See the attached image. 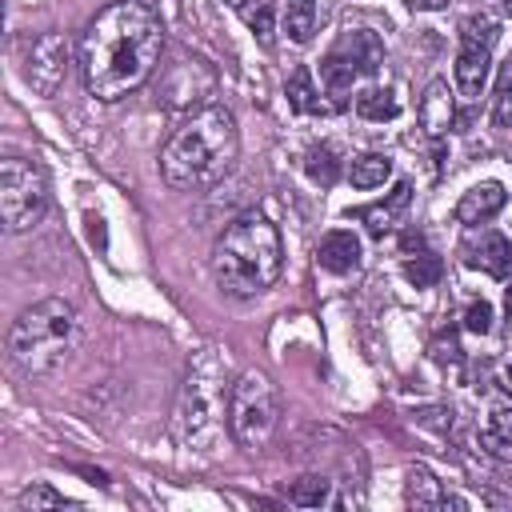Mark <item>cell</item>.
Instances as JSON below:
<instances>
[{
	"label": "cell",
	"mask_w": 512,
	"mask_h": 512,
	"mask_svg": "<svg viewBox=\"0 0 512 512\" xmlns=\"http://www.w3.org/2000/svg\"><path fill=\"white\" fill-rule=\"evenodd\" d=\"M48 208V180L36 160L4 156L0 160V216L8 232H28Z\"/></svg>",
	"instance_id": "52a82bcc"
},
{
	"label": "cell",
	"mask_w": 512,
	"mask_h": 512,
	"mask_svg": "<svg viewBox=\"0 0 512 512\" xmlns=\"http://www.w3.org/2000/svg\"><path fill=\"white\" fill-rule=\"evenodd\" d=\"M496 92H512V52L504 56L500 64V76H496Z\"/></svg>",
	"instance_id": "f1b7e54d"
},
{
	"label": "cell",
	"mask_w": 512,
	"mask_h": 512,
	"mask_svg": "<svg viewBox=\"0 0 512 512\" xmlns=\"http://www.w3.org/2000/svg\"><path fill=\"white\" fill-rule=\"evenodd\" d=\"M408 8L412 12H440V8H448V0H408Z\"/></svg>",
	"instance_id": "f546056e"
},
{
	"label": "cell",
	"mask_w": 512,
	"mask_h": 512,
	"mask_svg": "<svg viewBox=\"0 0 512 512\" xmlns=\"http://www.w3.org/2000/svg\"><path fill=\"white\" fill-rule=\"evenodd\" d=\"M240 152V132L228 108L208 104L192 112L160 148V172L180 192H204L220 184Z\"/></svg>",
	"instance_id": "7a4b0ae2"
},
{
	"label": "cell",
	"mask_w": 512,
	"mask_h": 512,
	"mask_svg": "<svg viewBox=\"0 0 512 512\" xmlns=\"http://www.w3.org/2000/svg\"><path fill=\"white\" fill-rule=\"evenodd\" d=\"M284 248L268 216L244 212L212 244V276L228 296H260L280 280Z\"/></svg>",
	"instance_id": "3957f363"
},
{
	"label": "cell",
	"mask_w": 512,
	"mask_h": 512,
	"mask_svg": "<svg viewBox=\"0 0 512 512\" xmlns=\"http://www.w3.org/2000/svg\"><path fill=\"white\" fill-rule=\"evenodd\" d=\"M64 492L48 488V484H28L20 496H16V508L20 512H40V508H64Z\"/></svg>",
	"instance_id": "d4e9b609"
},
{
	"label": "cell",
	"mask_w": 512,
	"mask_h": 512,
	"mask_svg": "<svg viewBox=\"0 0 512 512\" xmlns=\"http://www.w3.org/2000/svg\"><path fill=\"white\" fill-rule=\"evenodd\" d=\"M80 336H84V320L72 300L64 296L36 300L8 328V364L24 380L52 376L64 360H72Z\"/></svg>",
	"instance_id": "277c9868"
},
{
	"label": "cell",
	"mask_w": 512,
	"mask_h": 512,
	"mask_svg": "<svg viewBox=\"0 0 512 512\" xmlns=\"http://www.w3.org/2000/svg\"><path fill=\"white\" fill-rule=\"evenodd\" d=\"M404 276H408L416 288H432V284L444 276V260H440L432 248H420V252L404 256Z\"/></svg>",
	"instance_id": "603a6c76"
},
{
	"label": "cell",
	"mask_w": 512,
	"mask_h": 512,
	"mask_svg": "<svg viewBox=\"0 0 512 512\" xmlns=\"http://www.w3.org/2000/svg\"><path fill=\"white\" fill-rule=\"evenodd\" d=\"M216 404L204 396V384L196 376H188V388L180 396V416H176V436L180 444H200L216 432Z\"/></svg>",
	"instance_id": "30bf717a"
},
{
	"label": "cell",
	"mask_w": 512,
	"mask_h": 512,
	"mask_svg": "<svg viewBox=\"0 0 512 512\" xmlns=\"http://www.w3.org/2000/svg\"><path fill=\"white\" fill-rule=\"evenodd\" d=\"M284 96H288L292 112H300V116L332 112V104L320 96V88H316V76H312V68H308V64H296V68H292V76H288V84H284Z\"/></svg>",
	"instance_id": "2e32d148"
},
{
	"label": "cell",
	"mask_w": 512,
	"mask_h": 512,
	"mask_svg": "<svg viewBox=\"0 0 512 512\" xmlns=\"http://www.w3.org/2000/svg\"><path fill=\"white\" fill-rule=\"evenodd\" d=\"M304 172H308L312 184L332 188V184L340 180V156H336V148H332V144H312V148L304 152Z\"/></svg>",
	"instance_id": "ffe728a7"
},
{
	"label": "cell",
	"mask_w": 512,
	"mask_h": 512,
	"mask_svg": "<svg viewBox=\"0 0 512 512\" xmlns=\"http://www.w3.org/2000/svg\"><path fill=\"white\" fill-rule=\"evenodd\" d=\"M280 424V392L276 384L260 372V368H248L232 380L228 388V432L240 448L256 452L272 440Z\"/></svg>",
	"instance_id": "5b68a950"
},
{
	"label": "cell",
	"mask_w": 512,
	"mask_h": 512,
	"mask_svg": "<svg viewBox=\"0 0 512 512\" xmlns=\"http://www.w3.org/2000/svg\"><path fill=\"white\" fill-rule=\"evenodd\" d=\"M408 204H412V184H408V180H400L384 200H376V204L360 208L356 216L364 220V228H368L372 236H388V232H396V228L404 224Z\"/></svg>",
	"instance_id": "5bb4252c"
},
{
	"label": "cell",
	"mask_w": 512,
	"mask_h": 512,
	"mask_svg": "<svg viewBox=\"0 0 512 512\" xmlns=\"http://www.w3.org/2000/svg\"><path fill=\"white\" fill-rule=\"evenodd\" d=\"M248 28L260 36L264 48H272V0H260L256 12H248Z\"/></svg>",
	"instance_id": "4316f807"
},
{
	"label": "cell",
	"mask_w": 512,
	"mask_h": 512,
	"mask_svg": "<svg viewBox=\"0 0 512 512\" xmlns=\"http://www.w3.org/2000/svg\"><path fill=\"white\" fill-rule=\"evenodd\" d=\"M380 64H384V44H380V36L368 32V28H348V32L328 48V56L320 60V80H324V92L332 96V108H344L352 84H356L360 76H372Z\"/></svg>",
	"instance_id": "8992f818"
},
{
	"label": "cell",
	"mask_w": 512,
	"mask_h": 512,
	"mask_svg": "<svg viewBox=\"0 0 512 512\" xmlns=\"http://www.w3.org/2000/svg\"><path fill=\"white\" fill-rule=\"evenodd\" d=\"M228 4H232V8H244V4H248V0H228Z\"/></svg>",
	"instance_id": "1f68e13d"
},
{
	"label": "cell",
	"mask_w": 512,
	"mask_h": 512,
	"mask_svg": "<svg viewBox=\"0 0 512 512\" xmlns=\"http://www.w3.org/2000/svg\"><path fill=\"white\" fill-rule=\"evenodd\" d=\"M284 496H288V504L320 508V504H328V500H332V484H328L324 476H300V480H292V484L284 488Z\"/></svg>",
	"instance_id": "cb8c5ba5"
},
{
	"label": "cell",
	"mask_w": 512,
	"mask_h": 512,
	"mask_svg": "<svg viewBox=\"0 0 512 512\" xmlns=\"http://www.w3.org/2000/svg\"><path fill=\"white\" fill-rule=\"evenodd\" d=\"M464 264L488 272L492 280H512V244L508 236L492 232V228H472L464 240Z\"/></svg>",
	"instance_id": "8fae6325"
},
{
	"label": "cell",
	"mask_w": 512,
	"mask_h": 512,
	"mask_svg": "<svg viewBox=\"0 0 512 512\" xmlns=\"http://www.w3.org/2000/svg\"><path fill=\"white\" fill-rule=\"evenodd\" d=\"M356 112H360L364 120L384 124V120H396V116H400V100H396L388 88H364V92L356 96Z\"/></svg>",
	"instance_id": "7402d4cb"
},
{
	"label": "cell",
	"mask_w": 512,
	"mask_h": 512,
	"mask_svg": "<svg viewBox=\"0 0 512 512\" xmlns=\"http://www.w3.org/2000/svg\"><path fill=\"white\" fill-rule=\"evenodd\" d=\"M480 444L488 456L496 460H508L512 464V408H496L480 432Z\"/></svg>",
	"instance_id": "d6986e66"
},
{
	"label": "cell",
	"mask_w": 512,
	"mask_h": 512,
	"mask_svg": "<svg viewBox=\"0 0 512 512\" xmlns=\"http://www.w3.org/2000/svg\"><path fill=\"white\" fill-rule=\"evenodd\" d=\"M416 116H420V128H424L428 140H440L448 128H456V100H452V88H448L444 80H432V84L424 88V96H420Z\"/></svg>",
	"instance_id": "7c38bea8"
},
{
	"label": "cell",
	"mask_w": 512,
	"mask_h": 512,
	"mask_svg": "<svg viewBox=\"0 0 512 512\" xmlns=\"http://www.w3.org/2000/svg\"><path fill=\"white\" fill-rule=\"evenodd\" d=\"M20 76L28 80L32 92L56 96L64 76H68V40L60 32H40V36L24 40V48H20Z\"/></svg>",
	"instance_id": "9c48e42d"
},
{
	"label": "cell",
	"mask_w": 512,
	"mask_h": 512,
	"mask_svg": "<svg viewBox=\"0 0 512 512\" xmlns=\"http://www.w3.org/2000/svg\"><path fill=\"white\" fill-rule=\"evenodd\" d=\"M164 24L136 0L108 4L80 32V76L96 100H120L136 92L160 64Z\"/></svg>",
	"instance_id": "6da1fadb"
},
{
	"label": "cell",
	"mask_w": 512,
	"mask_h": 512,
	"mask_svg": "<svg viewBox=\"0 0 512 512\" xmlns=\"http://www.w3.org/2000/svg\"><path fill=\"white\" fill-rule=\"evenodd\" d=\"M388 176H392V160H388L384 152H364V156H356L352 168H348L352 188H380Z\"/></svg>",
	"instance_id": "44dd1931"
},
{
	"label": "cell",
	"mask_w": 512,
	"mask_h": 512,
	"mask_svg": "<svg viewBox=\"0 0 512 512\" xmlns=\"http://www.w3.org/2000/svg\"><path fill=\"white\" fill-rule=\"evenodd\" d=\"M464 328L476 332V336H488L492 332V304L488 300H472L464 308Z\"/></svg>",
	"instance_id": "484cf974"
},
{
	"label": "cell",
	"mask_w": 512,
	"mask_h": 512,
	"mask_svg": "<svg viewBox=\"0 0 512 512\" xmlns=\"http://www.w3.org/2000/svg\"><path fill=\"white\" fill-rule=\"evenodd\" d=\"M500 36V24L492 16H468L460 24V52H456V88L464 100H476L484 80H488V64H492V44Z\"/></svg>",
	"instance_id": "ba28073f"
},
{
	"label": "cell",
	"mask_w": 512,
	"mask_h": 512,
	"mask_svg": "<svg viewBox=\"0 0 512 512\" xmlns=\"http://www.w3.org/2000/svg\"><path fill=\"white\" fill-rule=\"evenodd\" d=\"M504 204H508L504 184H500V180H484V184H472V188L460 196V204H456V220L468 224V228H476V224H488Z\"/></svg>",
	"instance_id": "9a60e30c"
},
{
	"label": "cell",
	"mask_w": 512,
	"mask_h": 512,
	"mask_svg": "<svg viewBox=\"0 0 512 512\" xmlns=\"http://www.w3.org/2000/svg\"><path fill=\"white\" fill-rule=\"evenodd\" d=\"M500 388H504V392H508V396H512V360H508V368H504V372H500Z\"/></svg>",
	"instance_id": "4dcf8cb0"
},
{
	"label": "cell",
	"mask_w": 512,
	"mask_h": 512,
	"mask_svg": "<svg viewBox=\"0 0 512 512\" xmlns=\"http://www.w3.org/2000/svg\"><path fill=\"white\" fill-rule=\"evenodd\" d=\"M316 260H320V268L332 272V276L356 272V268H360V236H356L352 228H332V232H324L320 244H316Z\"/></svg>",
	"instance_id": "4fadbf2b"
},
{
	"label": "cell",
	"mask_w": 512,
	"mask_h": 512,
	"mask_svg": "<svg viewBox=\"0 0 512 512\" xmlns=\"http://www.w3.org/2000/svg\"><path fill=\"white\" fill-rule=\"evenodd\" d=\"M504 12H508V16H512V0H504Z\"/></svg>",
	"instance_id": "d6a6232c"
},
{
	"label": "cell",
	"mask_w": 512,
	"mask_h": 512,
	"mask_svg": "<svg viewBox=\"0 0 512 512\" xmlns=\"http://www.w3.org/2000/svg\"><path fill=\"white\" fill-rule=\"evenodd\" d=\"M444 484L428 472V468H408V480H404V500L408 508H444Z\"/></svg>",
	"instance_id": "ac0fdd59"
},
{
	"label": "cell",
	"mask_w": 512,
	"mask_h": 512,
	"mask_svg": "<svg viewBox=\"0 0 512 512\" xmlns=\"http://www.w3.org/2000/svg\"><path fill=\"white\" fill-rule=\"evenodd\" d=\"M492 120H496V128H512V92H496Z\"/></svg>",
	"instance_id": "83f0119b"
},
{
	"label": "cell",
	"mask_w": 512,
	"mask_h": 512,
	"mask_svg": "<svg viewBox=\"0 0 512 512\" xmlns=\"http://www.w3.org/2000/svg\"><path fill=\"white\" fill-rule=\"evenodd\" d=\"M320 24V4L316 0H280V28L292 44H308Z\"/></svg>",
	"instance_id": "e0dca14e"
}]
</instances>
